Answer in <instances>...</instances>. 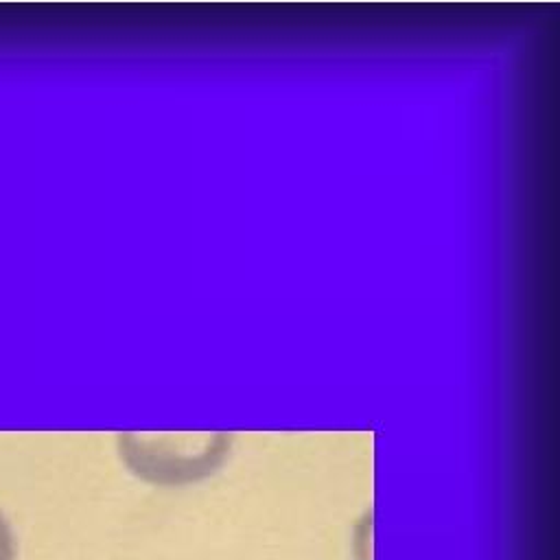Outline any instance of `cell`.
I'll return each mask as SVG.
<instances>
[{
    "label": "cell",
    "mask_w": 560,
    "mask_h": 560,
    "mask_svg": "<svg viewBox=\"0 0 560 560\" xmlns=\"http://www.w3.org/2000/svg\"><path fill=\"white\" fill-rule=\"evenodd\" d=\"M0 560H18V540L11 523L0 512Z\"/></svg>",
    "instance_id": "1"
}]
</instances>
